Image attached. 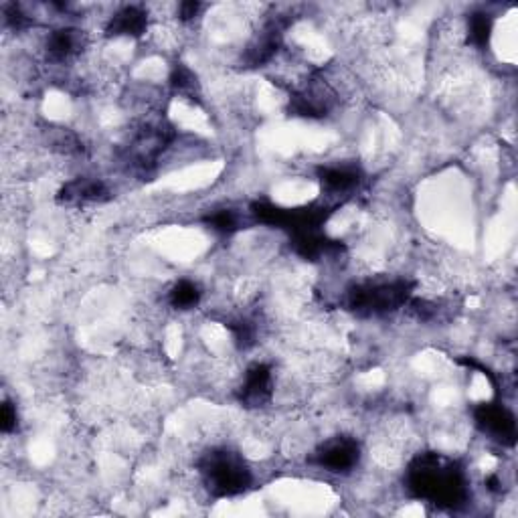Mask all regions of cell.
<instances>
[{"label":"cell","mask_w":518,"mask_h":518,"mask_svg":"<svg viewBox=\"0 0 518 518\" xmlns=\"http://www.w3.org/2000/svg\"><path fill=\"white\" fill-rule=\"evenodd\" d=\"M405 488L411 498L425 500L444 510H458L468 500V478L464 468L442 454L425 452L415 456L405 472Z\"/></svg>","instance_id":"cell-1"},{"label":"cell","mask_w":518,"mask_h":518,"mask_svg":"<svg viewBox=\"0 0 518 518\" xmlns=\"http://www.w3.org/2000/svg\"><path fill=\"white\" fill-rule=\"evenodd\" d=\"M17 425H19L17 405L11 401H5L3 407H0V429H3V434H13Z\"/></svg>","instance_id":"cell-19"},{"label":"cell","mask_w":518,"mask_h":518,"mask_svg":"<svg viewBox=\"0 0 518 518\" xmlns=\"http://www.w3.org/2000/svg\"><path fill=\"white\" fill-rule=\"evenodd\" d=\"M205 488L215 498H233L251 488L253 474L245 458L231 448L207 450L197 462Z\"/></svg>","instance_id":"cell-4"},{"label":"cell","mask_w":518,"mask_h":518,"mask_svg":"<svg viewBox=\"0 0 518 518\" xmlns=\"http://www.w3.org/2000/svg\"><path fill=\"white\" fill-rule=\"evenodd\" d=\"M112 193L102 179L96 177H77L65 183L57 195V201L63 205H92L110 201Z\"/></svg>","instance_id":"cell-11"},{"label":"cell","mask_w":518,"mask_h":518,"mask_svg":"<svg viewBox=\"0 0 518 518\" xmlns=\"http://www.w3.org/2000/svg\"><path fill=\"white\" fill-rule=\"evenodd\" d=\"M168 85L170 90L179 94L181 98L185 100H199L201 98V83H199V77L197 73L187 67L185 63H177L175 67H172L170 75H168Z\"/></svg>","instance_id":"cell-13"},{"label":"cell","mask_w":518,"mask_h":518,"mask_svg":"<svg viewBox=\"0 0 518 518\" xmlns=\"http://www.w3.org/2000/svg\"><path fill=\"white\" fill-rule=\"evenodd\" d=\"M474 423L482 434L500 444L512 448L516 442V419L502 403H480L474 407Z\"/></svg>","instance_id":"cell-8"},{"label":"cell","mask_w":518,"mask_h":518,"mask_svg":"<svg viewBox=\"0 0 518 518\" xmlns=\"http://www.w3.org/2000/svg\"><path fill=\"white\" fill-rule=\"evenodd\" d=\"M338 104V92L324 75L312 71L296 90L290 92L288 112L296 118L320 120L326 118Z\"/></svg>","instance_id":"cell-5"},{"label":"cell","mask_w":518,"mask_h":518,"mask_svg":"<svg viewBox=\"0 0 518 518\" xmlns=\"http://www.w3.org/2000/svg\"><path fill=\"white\" fill-rule=\"evenodd\" d=\"M229 330L233 334V340H235L239 351H249L251 347H255V342H257V324L251 318L239 316V318L231 320L229 322Z\"/></svg>","instance_id":"cell-18"},{"label":"cell","mask_w":518,"mask_h":518,"mask_svg":"<svg viewBox=\"0 0 518 518\" xmlns=\"http://www.w3.org/2000/svg\"><path fill=\"white\" fill-rule=\"evenodd\" d=\"M316 177L322 185V193L330 207H336L342 199L351 197L363 183V172L355 164H322L316 168Z\"/></svg>","instance_id":"cell-7"},{"label":"cell","mask_w":518,"mask_h":518,"mask_svg":"<svg viewBox=\"0 0 518 518\" xmlns=\"http://www.w3.org/2000/svg\"><path fill=\"white\" fill-rule=\"evenodd\" d=\"M415 282L407 278L355 284L344 294V306L359 318H379L395 314L413 298Z\"/></svg>","instance_id":"cell-3"},{"label":"cell","mask_w":518,"mask_h":518,"mask_svg":"<svg viewBox=\"0 0 518 518\" xmlns=\"http://www.w3.org/2000/svg\"><path fill=\"white\" fill-rule=\"evenodd\" d=\"M203 223L211 231H215L219 235H233V233H237L243 227L245 217L239 211H235V209L223 207V209H215V211L207 213L203 217Z\"/></svg>","instance_id":"cell-15"},{"label":"cell","mask_w":518,"mask_h":518,"mask_svg":"<svg viewBox=\"0 0 518 518\" xmlns=\"http://www.w3.org/2000/svg\"><path fill=\"white\" fill-rule=\"evenodd\" d=\"M492 17L488 13H472L468 17V41L476 47V49H486L490 45L492 39Z\"/></svg>","instance_id":"cell-16"},{"label":"cell","mask_w":518,"mask_h":518,"mask_svg":"<svg viewBox=\"0 0 518 518\" xmlns=\"http://www.w3.org/2000/svg\"><path fill=\"white\" fill-rule=\"evenodd\" d=\"M47 142L49 148H53L59 154H79L83 150V144L79 136L67 128H51L47 130Z\"/></svg>","instance_id":"cell-17"},{"label":"cell","mask_w":518,"mask_h":518,"mask_svg":"<svg viewBox=\"0 0 518 518\" xmlns=\"http://www.w3.org/2000/svg\"><path fill=\"white\" fill-rule=\"evenodd\" d=\"M274 397V373L266 363H253L237 387V401L247 409H262Z\"/></svg>","instance_id":"cell-9"},{"label":"cell","mask_w":518,"mask_h":518,"mask_svg":"<svg viewBox=\"0 0 518 518\" xmlns=\"http://www.w3.org/2000/svg\"><path fill=\"white\" fill-rule=\"evenodd\" d=\"M177 140V130L162 114L142 116L128 132L120 148V158L138 177H148L156 170L160 156Z\"/></svg>","instance_id":"cell-2"},{"label":"cell","mask_w":518,"mask_h":518,"mask_svg":"<svg viewBox=\"0 0 518 518\" xmlns=\"http://www.w3.org/2000/svg\"><path fill=\"white\" fill-rule=\"evenodd\" d=\"M201 298H203L201 286L193 280H187V278L179 280L168 292V304L172 308L183 310V312L197 308L201 304Z\"/></svg>","instance_id":"cell-14"},{"label":"cell","mask_w":518,"mask_h":518,"mask_svg":"<svg viewBox=\"0 0 518 518\" xmlns=\"http://www.w3.org/2000/svg\"><path fill=\"white\" fill-rule=\"evenodd\" d=\"M88 47V35L77 27L53 29L45 39V55L53 65H65L77 59Z\"/></svg>","instance_id":"cell-10"},{"label":"cell","mask_w":518,"mask_h":518,"mask_svg":"<svg viewBox=\"0 0 518 518\" xmlns=\"http://www.w3.org/2000/svg\"><path fill=\"white\" fill-rule=\"evenodd\" d=\"M201 9H203V5H199V3H181V5L177 7V17H179V21L189 23V21H193L195 17H199Z\"/></svg>","instance_id":"cell-20"},{"label":"cell","mask_w":518,"mask_h":518,"mask_svg":"<svg viewBox=\"0 0 518 518\" xmlns=\"http://www.w3.org/2000/svg\"><path fill=\"white\" fill-rule=\"evenodd\" d=\"M310 462L330 474H349L361 462V444L351 436H334L316 448Z\"/></svg>","instance_id":"cell-6"},{"label":"cell","mask_w":518,"mask_h":518,"mask_svg":"<svg viewBox=\"0 0 518 518\" xmlns=\"http://www.w3.org/2000/svg\"><path fill=\"white\" fill-rule=\"evenodd\" d=\"M150 27V15L146 9L136 7V5H128L118 9L108 25H106V35L108 37H130V39H140L144 37V33Z\"/></svg>","instance_id":"cell-12"}]
</instances>
